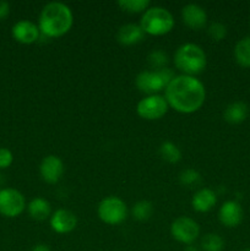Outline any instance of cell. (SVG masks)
<instances>
[{"label":"cell","mask_w":250,"mask_h":251,"mask_svg":"<svg viewBox=\"0 0 250 251\" xmlns=\"http://www.w3.org/2000/svg\"><path fill=\"white\" fill-rule=\"evenodd\" d=\"M118 5L124 11L135 14V12L146 11L150 6V1L149 0H119Z\"/></svg>","instance_id":"cb8c5ba5"},{"label":"cell","mask_w":250,"mask_h":251,"mask_svg":"<svg viewBox=\"0 0 250 251\" xmlns=\"http://www.w3.org/2000/svg\"><path fill=\"white\" fill-rule=\"evenodd\" d=\"M132 216L137 221H147L153 213V205L150 201H139L132 207Z\"/></svg>","instance_id":"603a6c76"},{"label":"cell","mask_w":250,"mask_h":251,"mask_svg":"<svg viewBox=\"0 0 250 251\" xmlns=\"http://www.w3.org/2000/svg\"><path fill=\"white\" fill-rule=\"evenodd\" d=\"M240 251H250V248H247V249H243V250H240Z\"/></svg>","instance_id":"4dcf8cb0"},{"label":"cell","mask_w":250,"mask_h":251,"mask_svg":"<svg viewBox=\"0 0 250 251\" xmlns=\"http://www.w3.org/2000/svg\"><path fill=\"white\" fill-rule=\"evenodd\" d=\"M26 207L24 195L16 189H0V215L14 218L21 215Z\"/></svg>","instance_id":"52a82bcc"},{"label":"cell","mask_w":250,"mask_h":251,"mask_svg":"<svg viewBox=\"0 0 250 251\" xmlns=\"http://www.w3.org/2000/svg\"><path fill=\"white\" fill-rule=\"evenodd\" d=\"M168 55L162 50H153L147 56V63L153 71H159L167 69L168 65Z\"/></svg>","instance_id":"7402d4cb"},{"label":"cell","mask_w":250,"mask_h":251,"mask_svg":"<svg viewBox=\"0 0 250 251\" xmlns=\"http://www.w3.org/2000/svg\"><path fill=\"white\" fill-rule=\"evenodd\" d=\"M168 103L163 96L152 95L142 98L137 103L136 112L141 118L146 120L161 119L168 112Z\"/></svg>","instance_id":"ba28073f"},{"label":"cell","mask_w":250,"mask_h":251,"mask_svg":"<svg viewBox=\"0 0 250 251\" xmlns=\"http://www.w3.org/2000/svg\"><path fill=\"white\" fill-rule=\"evenodd\" d=\"M98 217L107 225L117 226L124 222L127 216L126 203L117 196L103 199L98 205Z\"/></svg>","instance_id":"8992f818"},{"label":"cell","mask_w":250,"mask_h":251,"mask_svg":"<svg viewBox=\"0 0 250 251\" xmlns=\"http://www.w3.org/2000/svg\"><path fill=\"white\" fill-rule=\"evenodd\" d=\"M159 156L168 163H178L181 159V152L173 142H163L159 146Z\"/></svg>","instance_id":"ffe728a7"},{"label":"cell","mask_w":250,"mask_h":251,"mask_svg":"<svg viewBox=\"0 0 250 251\" xmlns=\"http://www.w3.org/2000/svg\"><path fill=\"white\" fill-rule=\"evenodd\" d=\"M201 249L203 251H222L225 249V240L221 235L208 233L201 239Z\"/></svg>","instance_id":"44dd1931"},{"label":"cell","mask_w":250,"mask_h":251,"mask_svg":"<svg viewBox=\"0 0 250 251\" xmlns=\"http://www.w3.org/2000/svg\"><path fill=\"white\" fill-rule=\"evenodd\" d=\"M74 16L70 7L63 2H49L39 16V32L49 38L64 36L73 26Z\"/></svg>","instance_id":"7a4b0ae2"},{"label":"cell","mask_w":250,"mask_h":251,"mask_svg":"<svg viewBox=\"0 0 250 251\" xmlns=\"http://www.w3.org/2000/svg\"><path fill=\"white\" fill-rule=\"evenodd\" d=\"M171 234L176 242L191 245L200 234V227L193 218L179 217L172 223Z\"/></svg>","instance_id":"9c48e42d"},{"label":"cell","mask_w":250,"mask_h":251,"mask_svg":"<svg viewBox=\"0 0 250 251\" xmlns=\"http://www.w3.org/2000/svg\"><path fill=\"white\" fill-rule=\"evenodd\" d=\"M217 202V196L211 189H200L191 200V206L198 212H208Z\"/></svg>","instance_id":"2e32d148"},{"label":"cell","mask_w":250,"mask_h":251,"mask_svg":"<svg viewBox=\"0 0 250 251\" xmlns=\"http://www.w3.org/2000/svg\"><path fill=\"white\" fill-rule=\"evenodd\" d=\"M234 58L242 68H250V36L244 37L235 44Z\"/></svg>","instance_id":"d6986e66"},{"label":"cell","mask_w":250,"mask_h":251,"mask_svg":"<svg viewBox=\"0 0 250 251\" xmlns=\"http://www.w3.org/2000/svg\"><path fill=\"white\" fill-rule=\"evenodd\" d=\"M28 215L36 221H46L50 216V203L42 198H36L27 206Z\"/></svg>","instance_id":"ac0fdd59"},{"label":"cell","mask_w":250,"mask_h":251,"mask_svg":"<svg viewBox=\"0 0 250 251\" xmlns=\"http://www.w3.org/2000/svg\"><path fill=\"white\" fill-rule=\"evenodd\" d=\"M184 251H200V250H199L196 247H194V245H186V248L184 249Z\"/></svg>","instance_id":"f546056e"},{"label":"cell","mask_w":250,"mask_h":251,"mask_svg":"<svg viewBox=\"0 0 250 251\" xmlns=\"http://www.w3.org/2000/svg\"><path fill=\"white\" fill-rule=\"evenodd\" d=\"M51 229L58 234H66V233L73 232L77 226V218L75 213L69 210L55 211L50 217Z\"/></svg>","instance_id":"4fadbf2b"},{"label":"cell","mask_w":250,"mask_h":251,"mask_svg":"<svg viewBox=\"0 0 250 251\" xmlns=\"http://www.w3.org/2000/svg\"><path fill=\"white\" fill-rule=\"evenodd\" d=\"M164 98L168 105L176 112L189 114L202 107L206 90L203 83L194 76L179 75L174 76L173 80L168 83Z\"/></svg>","instance_id":"6da1fadb"},{"label":"cell","mask_w":250,"mask_h":251,"mask_svg":"<svg viewBox=\"0 0 250 251\" xmlns=\"http://www.w3.org/2000/svg\"><path fill=\"white\" fill-rule=\"evenodd\" d=\"M12 37L22 44H31L38 39L39 28L28 20H21L12 26Z\"/></svg>","instance_id":"5bb4252c"},{"label":"cell","mask_w":250,"mask_h":251,"mask_svg":"<svg viewBox=\"0 0 250 251\" xmlns=\"http://www.w3.org/2000/svg\"><path fill=\"white\" fill-rule=\"evenodd\" d=\"M174 78V74L171 69H163L159 71H142L136 76V87L141 92L147 93L149 96L157 95V92L166 90L168 83Z\"/></svg>","instance_id":"5b68a950"},{"label":"cell","mask_w":250,"mask_h":251,"mask_svg":"<svg viewBox=\"0 0 250 251\" xmlns=\"http://www.w3.org/2000/svg\"><path fill=\"white\" fill-rule=\"evenodd\" d=\"M183 22L191 29H202L207 24V14L205 9L198 4H188L181 10Z\"/></svg>","instance_id":"8fae6325"},{"label":"cell","mask_w":250,"mask_h":251,"mask_svg":"<svg viewBox=\"0 0 250 251\" xmlns=\"http://www.w3.org/2000/svg\"><path fill=\"white\" fill-rule=\"evenodd\" d=\"M142 31L152 36H163L173 29L174 19L171 12L161 6L149 7L140 21Z\"/></svg>","instance_id":"277c9868"},{"label":"cell","mask_w":250,"mask_h":251,"mask_svg":"<svg viewBox=\"0 0 250 251\" xmlns=\"http://www.w3.org/2000/svg\"><path fill=\"white\" fill-rule=\"evenodd\" d=\"M248 114H249V107L247 103L238 100V102H233L225 107L223 118L229 124H240L247 119Z\"/></svg>","instance_id":"e0dca14e"},{"label":"cell","mask_w":250,"mask_h":251,"mask_svg":"<svg viewBox=\"0 0 250 251\" xmlns=\"http://www.w3.org/2000/svg\"><path fill=\"white\" fill-rule=\"evenodd\" d=\"M174 64L183 75L194 76L202 73L207 64V58L200 46L185 43L179 47L174 55Z\"/></svg>","instance_id":"3957f363"},{"label":"cell","mask_w":250,"mask_h":251,"mask_svg":"<svg viewBox=\"0 0 250 251\" xmlns=\"http://www.w3.org/2000/svg\"><path fill=\"white\" fill-rule=\"evenodd\" d=\"M10 14V5L7 1L0 0V21L5 20Z\"/></svg>","instance_id":"83f0119b"},{"label":"cell","mask_w":250,"mask_h":251,"mask_svg":"<svg viewBox=\"0 0 250 251\" xmlns=\"http://www.w3.org/2000/svg\"><path fill=\"white\" fill-rule=\"evenodd\" d=\"M32 251H51L50 248L46 244H37L36 247H33Z\"/></svg>","instance_id":"f1b7e54d"},{"label":"cell","mask_w":250,"mask_h":251,"mask_svg":"<svg viewBox=\"0 0 250 251\" xmlns=\"http://www.w3.org/2000/svg\"><path fill=\"white\" fill-rule=\"evenodd\" d=\"M179 180H180L181 185L186 186V188H196L201 184L202 179L201 176L194 169H185L179 176Z\"/></svg>","instance_id":"d4e9b609"},{"label":"cell","mask_w":250,"mask_h":251,"mask_svg":"<svg viewBox=\"0 0 250 251\" xmlns=\"http://www.w3.org/2000/svg\"><path fill=\"white\" fill-rule=\"evenodd\" d=\"M39 172H41L42 179L46 183L56 184L64 174L63 161L53 154L44 157L39 166Z\"/></svg>","instance_id":"30bf717a"},{"label":"cell","mask_w":250,"mask_h":251,"mask_svg":"<svg viewBox=\"0 0 250 251\" xmlns=\"http://www.w3.org/2000/svg\"><path fill=\"white\" fill-rule=\"evenodd\" d=\"M218 220L225 227L234 228L243 221V208L237 201H225L218 211Z\"/></svg>","instance_id":"7c38bea8"},{"label":"cell","mask_w":250,"mask_h":251,"mask_svg":"<svg viewBox=\"0 0 250 251\" xmlns=\"http://www.w3.org/2000/svg\"><path fill=\"white\" fill-rule=\"evenodd\" d=\"M145 37V32L142 31L140 25L127 24L118 29L117 39L123 46H134L141 42Z\"/></svg>","instance_id":"9a60e30c"},{"label":"cell","mask_w":250,"mask_h":251,"mask_svg":"<svg viewBox=\"0 0 250 251\" xmlns=\"http://www.w3.org/2000/svg\"><path fill=\"white\" fill-rule=\"evenodd\" d=\"M207 33L213 41H222L227 36V27L221 22H213L208 27Z\"/></svg>","instance_id":"484cf974"},{"label":"cell","mask_w":250,"mask_h":251,"mask_svg":"<svg viewBox=\"0 0 250 251\" xmlns=\"http://www.w3.org/2000/svg\"><path fill=\"white\" fill-rule=\"evenodd\" d=\"M12 161H14L12 152L5 147H0V169L9 168Z\"/></svg>","instance_id":"4316f807"}]
</instances>
